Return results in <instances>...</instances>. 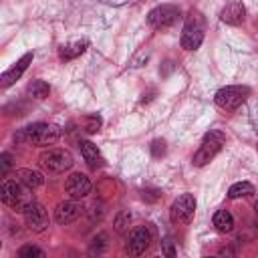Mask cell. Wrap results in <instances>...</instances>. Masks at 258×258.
I'll use <instances>...</instances> for the list:
<instances>
[{
    "label": "cell",
    "instance_id": "1",
    "mask_svg": "<svg viewBox=\"0 0 258 258\" xmlns=\"http://www.w3.org/2000/svg\"><path fill=\"white\" fill-rule=\"evenodd\" d=\"M60 139V129L52 123H32L14 133V141L26 145H52Z\"/></svg>",
    "mask_w": 258,
    "mask_h": 258
},
{
    "label": "cell",
    "instance_id": "2",
    "mask_svg": "<svg viewBox=\"0 0 258 258\" xmlns=\"http://www.w3.org/2000/svg\"><path fill=\"white\" fill-rule=\"evenodd\" d=\"M30 191L32 189L26 187L24 183H20L18 179H4L2 185H0V200L8 208L24 214V210L34 202V198H32Z\"/></svg>",
    "mask_w": 258,
    "mask_h": 258
},
{
    "label": "cell",
    "instance_id": "3",
    "mask_svg": "<svg viewBox=\"0 0 258 258\" xmlns=\"http://www.w3.org/2000/svg\"><path fill=\"white\" fill-rule=\"evenodd\" d=\"M224 143H226V135H224L222 131H218V129L208 131V133L204 135V139H202V143H200L198 151L194 153L191 163H194V165H198V167H202V165L210 163V161H212V159L222 151Z\"/></svg>",
    "mask_w": 258,
    "mask_h": 258
},
{
    "label": "cell",
    "instance_id": "4",
    "mask_svg": "<svg viewBox=\"0 0 258 258\" xmlns=\"http://www.w3.org/2000/svg\"><path fill=\"white\" fill-rule=\"evenodd\" d=\"M179 42H181V48H185V50L200 48V44L204 42V18L200 12L191 10L185 16V24H183Z\"/></svg>",
    "mask_w": 258,
    "mask_h": 258
},
{
    "label": "cell",
    "instance_id": "5",
    "mask_svg": "<svg viewBox=\"0 0 258 258\" xmlns=\"http://www.w3.org/2000/svg\"><path fill=\"white\" fill-rule=\"evenodd\" d=\"M38 161H40V165H42L46 171H50V173H62V171L71 169L73 163H75L71 151L60 149V147H50V149L42 151L40 157H38Z\"/></svg>",
    "mask_w": 258,
    "mask_h": 258
},
{
    "label": "cell",
    "instance_id": "6",
    "mask_svg": "<svg viewBox=\"0 0 258 258\" xmlns=\"http://www.w3.org/2000/svg\"><path fill=\"white\" fill-rule=\"evenodd\" d=\"M248 95H250V89H248V87L230 85V87H222V89L216 93L214 101H216V105H218L220 109H224V111H234V109H238V107L248 99Z\"/></svg>",
    "mask_w": 258,
    "mask_h": 258
},
{
    "label": "cell",
    "instance_id": "7",
    "mask_svg": "<svg viewBox=\"0 0 258 258\" xmlns=\"http://www.w3.org/2000/svg\"><path fill=\"white\" fill-rule=\"evenodd\" d=\"M196 214V198L191 194H181L173 200L169 208V220L175 226H185L194 220Z\"/></svg>",
    "mask_w": 258,
    "mask_h": 258
},
{
    "label": "cell",
    "instance_id": "8",
    "mask_svg": "<svg viewBox=\"0 0 258 258\" xmlns=\"http://www.w3.org/2000/svg\"><path fill=\"white\" fill-rule=\"evenodd\" d=\"M179 18V8L173 4H161L155 6L149 14H147V22L153 28H169L171 24H175V20Z\"/></svg>",
    "mask_w": 258,
    "mask_h": 258
},
{
    "label": "cell",
    "instance_id": "9",
    "mask_svg": "<svg viewBox=\"0 0 258 258\" xmlns=\"http://www.w3.org/2000/svg\"><path fill=\"white\" fill-rule=\"evenodd\" d=\"M24 222L28 226V230L32 232H44L48 228V212L40 202H32L26 210H24Z\"/></svg>",
    "mask_w": 258,
    "mask_h": 258
},
{
    "label": "cell",
    "instance_id": "10",
    "mask_svg": "<svg viewBox=\"0 0 258 258\" xmlns=\"http://www.w3.org/2000/svg\"><path fill=\"white\" fill-rule=\"evenodd\" d=\"M149 242H151L149 230H147L145 226H137V228H133V230L129 232L127 242H125V250H127V254H131V256H139V254H143V252L149 248Z\"/></svg>",
    "mask_w": 258,
    "mask_h": 258
},
{
    "label": "cell",
    "instance_id": "11",
    "mask_svg": "<svg viewBox=\"0 0 258 258\" xmlns=\"http://www.w3.org/2000/svg\"><path fill=\"white\" fill-rule=\"evenodd\" d=\"M83 214V206L77 200H62L54 206V222L60 226H67L71 222H75L79 216Z\"/></svg>",
    "mask_w": 258,
    "mask_h": 258
},
{
    "label": "cell",
    "instance_id": "12",
    "mask_svg": "<svg viewBox=\"0 0 258 258\" xmlns=\"http://www.w3.org/2000/svg\"><path fill=\"white\" fill-rule=\"evenodd\" d=\"M91 189H93V183L85 173H71L64 181V191L73 200H83L85 196L91 194Z\"/></svg>",
    "mask_w": 258,
    "mask_h": 258
},
{
    "label": "cell",
    "instance_id": "13",
    "mask_svg": "<svg viewBox=\"0 0 258 258\" xmlns=\"http://www.w3.org/2000/svg\"><path fill=\"white\" fill-rule=\"evenodd\" d=\"M246 16V6L242 4V0H230L222 10H220V20L230 24V26H238L244 22Z\"/></svg>",
    "mask_w": 258,
    "mask_h": 258
},
{
    "label": "cell",
    "instance_id": "14",
    "mask_svg": "<svg viewBox=\"0 0 258 258\" xmlns=\"http://www.w3.org/2000/svg\"><path fill=\"white\" fill-rule=\"evenodd\" d=\"M32 56H34L32 52H26L20 60H16V64H14L12 69H8L6 73H2V77H0V85L6 89V87H10L12 83H16V81L22 77V73L28 69V64L32 62Z\"/></svg>",
    "mask_w": 258,
    "mask_h": 258
},
{
    "label": "cell",
    "instance_id": "15",
    "mask_svg": "<svg viewBox=\"0 0 258 258\" xmlns=\"http://www.w3.org/2000/svg\"><path fill=\"white\" fill-rule=\"evenodd\" d=\"M79 149H81V155H83V159L87 161V165L91 169H97V167L103 165L105 159H103V155H101V151L97 149L95 143H91V141H79Z\"/></svg>",
    "mask_w": 258,
    "mask_h": 258
},
{
    "label": "cell",
    "instance_id": "16",
    "mask_svg": "<svg viewBox=\"0 0 258 258\" xmlns=\"http://www.w3.org/2000/svg\"><path fill=\"white\" fill-rule=\"evenodd\" d=\"M16 179H18L20 183H24L26 187H30V189H38V187L44 183V175H42L40 171H36V169H30V167L18 169V171H16Z\"/></svg>",
    "mask_w": 258,
    "mask_h": 258
},
{
    "label": "cell",
    "instance_id": "17",
    "mask_svg": "<svg viewBox=\"0 0 258 258\" xmlns=\"http://www.w3.org/2000/svg\"><path fill=\"white\" fill-rule=\"evenodd\" d=\"M212 224H214V228H216L218 232L228 234V232L234 230V216H232L228 210H218V212L214 214V218H212Z\"/></svg>",
    "mask_w": 258,
    "mask_h": 258
},
{
    "label": "cell",
    "instance_id": "18",
    "mask_svg": "<svg viewBox=\"0 0 258 258\" xmlns=\"http://www.w3.org/2000/svg\"><path fill=\"white\" fill-rule=\"evenodd\" d=\"M85 50H87V42H85V40H79V42H73V44L62 46V48L58 50V56H60V60H71V58L83 54Z\"/></svg>",
    "mask_w": 258,
    "mask_h": 258
},
{
    "label": "cell",
    "instance_id": "19",
    "mask_svg": "<svg viewBox=\"0 0 258 258\" xmlns=\"http://www.w3.org/2000/svg\"><path fill=\"white\" fill-rule=\"evenodd\" d=\"M254 194V185L250 181H236L234 185H230L228 189V198L230 200H238V198H246Z\"/></svg>",
    "mask_w": 258,
    "mask_h": 258
},
{
    "label": "cell",
    "instance_id": "20",
    "mask_svg": "<svg viewBox=\"0 0 258 258\" xmlns=\"http://www.w3.org/2000/svg\"><path fill=\"white\" fill-rule=\"evenodd\" d=\"M28 93H30L34 99H46L48 93H50V89H48V85H46L44 81L36 79V81H32V83L28 85Z\"/></svg>",
    "mask_w": 258,
    "mask_h": 258
},
{
    "label": "cell",
    "instance_id": "21",
    "mask_svg": "<svg viewBox=\"0 0 258 258\" xmlns=\"http://www.w3.org/2000/svg\"><path fill=\"white\" fill-rule=\"evenodd\" d=\"M81 123H83V127H85V131L87 133H97L99 129H101V117L97 115V113H93V115H85L83 119H81Z\"/></svg>",
    "mask_w": 258,
    "mask_h": 258
},
{
    "label": "cell",
    "instance_id": "22",
    "mask_svg": "<svg viewBox=\"0 0 258 258\" xmlns=\"http://www.w3.org/2000/svg\"><path fill=\"white\" fill-rule=\"evenodd\" d=\"M18 256H20V258H42L44 252H42L40 248L32 246V244H26V246H22V248L18 250Z\"/></svg>",
    "mask_w": 258,
    "mask_h": 258
},
{
    "label": "cell",
    "instance_id": "23",
    "mask_svg": "<svg viewBox=\"0 0 258 258\" xmlns=\"http://www.w3.org/2000/svg\"><path fill=\"white\" fill-rule=\"evenodd\" d=\"M129 222H131V214H129L127 210H121V212L117 214V218H115V230H117V232H123V230L129 226Z\"/></svg>",
    "mask_w": 258,
    "mask_h": 258
},
{
    "label": "cell",
    "instance_id": "24",
    "mask_svg": "<svg viewBox=\"0 0 258 258\" xmlns=\"http://www.w3.org/2000/svg\"><path fill=\"white\" fill-rule=\"evenodd\" d=\"M161 252L165 254V256H175V244H173V240L169 238V236H165L163 240H161Z\"/></svg>",
    "mask_w": 258,
    "mask_h": 258
},
{
    "label": "cell",
    "instance_id": "25",
    "mask_svg": "<svg viewBox=\"0 0 258 258\" xmlns=\"http://www.w3.org/2000/svg\"><path fill=\"white\" fill-rule=\"evenodd\" d=\"M105 240H107V238H105V234H99V236H95V238L91 240V252H93V254H95V252L99 254V252L105 248Z\"/></svg>",
    "mask_w": 258,
    "mask_h": 258
},
{
    "label": "cell",
    "instance_id": "26",
    "mask_svg": "<svg viewBox=\"0 0 258 258\" xmlns=\"http://www.w3.org/2000/svg\"><path fill=\"white\" fill-rule=\"evenodd\" d=\"M151 153H153L155 157L163 155V153H165V141H163V139H155V141L151 143Z\"/></svg>",
    "mask_w": 258,
    "mask_h": 258
},
{
    "label": "cell",
    "instance_id": "27",
    "mask_svg": "<svg viewBox=\"0 0 258 258\" xmlns=\"http://www.w3.org/2000/svg\"><path fill=\"white\" fill-rule=\"evenodd\" d=\"M8 169H10V155H8V153H2V155H0V173L6 175Z\"/></svg>",
    "mask_w": 258,
    "mask_h": 258
},
{
    "label": "cell",
    "instance_id": "28",
    "mask_svg": "<svg viewBox=\"0 0 258 258\" xmlns=\"http://www.w3.org/2000/svg\"><path fill=\"white\" fill-rule=\"evenodd\" d=\"M254 210H256V216H258V202H256V206H254Z\"/></svg>",
    "mask_w": 258,
    "mask_h": 258
},
{
    "label": "cell",
    "instance_id": "29",
    "mask_svg": "<svg viewBox=\"0 0 258 258\" xmlns=\"http://www.w3.org/2000/svg\"><path fill=\"white\" fill-rule=\"evenodd\" d=\"M256 151H258V143H256Z\"/></svg>",
    "mask_w": 258,
    "mask_h": 258
}]
</instances>
